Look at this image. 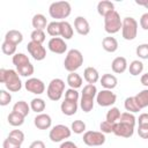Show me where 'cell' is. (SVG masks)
<instances>
[{"mask_svg":"<svg viewBox=\"0 0 148 148\" xmlns=\"http://www.w3.org/2000/svg\"><path fill=\"white\" fill-rule=\"evenodd\" d=\"M79 108L77 102L74 101H68V99H64V102H61L60 105V110L65 116H73L76 113Z\"/></svg>","mask_w":148,"mask_h":148,"instance_id":"d6986e66","label":"cell"},{"mask_svg":"<svg viewBox=\"0 0 148 148\" xmlns=\"http://www.w3.org/2000/svg\"><path fill=\"white\" fill-rule=\"evenodd\" d=\"M34 125L38 130H49L52 125V118L47 113H38L34 118Z\"/></svg>","mask_w":148,"mask_h":148,"instance_id":"2e32d148","label":"cell"},{"mask_svg":"<svg viewBox=\"0 0 148 148\" xmlns=\"http://www.w3.org/2000/svg\"><path fill=\"white\" fill-rule=\"evenodd\" d=\"M47 47L51 52L57 54H62L67 51V44L61 37H52L47 42Z\"/></svg>","mask_w":148,"mask_h":148,"instance_id":"4fadbf2b","label":"cell"},{"mask_svg":"<svg viewBox=\"0 0 148 148\" xmlns=\"http://www.w3.org/2000/svg\"><path fill=\"white\" fill-rule=\"evenodd\" d=\"M118 121H120V123H125V124H128V125H132V126L135 127L136 118H135V116H134L133 113L126 111V112H123V113L120 114V118H119Z\"/></svg>","mask_w":148,"mask_h":148,"instance_id":"8d00e7d4","label":"cell"},{"mask_svg":"<svg viewBox=\"0 0 148 148\" xmlns=\"http://www.w3.org/2000/svg\"><path fill=\"white\" fill-rule=\"evenodd\" d=\"M138 35V22L132 16H126L123 18L121 36L126 40H133Z\"/></svg>","mask_w":148,"mask_h":148,"instance_id":"52a82bcc","label":"cell"},{"mask_svg":"<svg viewBox=\"0 0 148 148\" xmlns=\"http://www.w3.org/2000/svg\"><path fill=\"white\" fill-rule=\"evenodd\" d=\"M124 106L126 109L127 112H131V113H136L139 111H141V108L139 106L136 99H135V96H131V97H127L124 102Z\"/></svg>","mask_w":148,"mask_h":148,"instance_id":"4316f807","label":"cell"},{"mask_svg":"<svg viewBox=\"0 0 148 148\" xmlns=\"http://www.w3.org/2000/svg\"><path fill=\"white\" fill-rule=\"evenodd\" d=\"M134 126L125 124V123H120L117 121L114 124V128H113V134L120 138H131L134 134Z\"/></svg>","mask_w":148,"mask_h":148,"instance_id":"5bb4252c","label":"cell"},{"mask_svg":"<svg viewBox=\"0 0 148 148\" xmlns=\"http://www.w3.org/2000/svg\"><path fill=\"white\" fill-rule=\"evenodd\" d=\"M140 27L143 30H148V12L143 13L140 17Z\"/></svg>","mask_w":148,"mask_h":148,"instance_id":"c3c4849f","label":"cell"},{"mask_svg":"<svg viewBox=\"0 0 148 148\" xmlns=\"http://www.w3.org/2000/svg\"><path fill=\"white\" fill-rule=\"evenodd\" d=\"M83 142L89 147H98L105 143V134L101 131H86L83 133Z\"/></svg>","mask_w":148,"mask_h":148,"instance_id":"9c48e42d","label":"cell"},{"mask_svg":"<svg viewBox=\"0 0 148 148\" xmlns=\"http://www.w3.org/2000/svg\"><path fill=\"white\" fill-rule=\"evenodd\" d=\"M27 50H28L29 54L35 60H37V61H42L46 57V50L43 46V44H39V43H36V42L30 40L28 43V45H27Z\"/></svg>","mask_w":148,"mask_h":148,"instance_id":"8fae6325","label":"cell"},{"mask_svg":"<svg viewBox=\"0 0 148 148\" xmlns=\"http://www.w3.org/2000/svg\"><path fill=\"white\" fill-rule=\"evenodd\" d=\"M120 110L116 106H112L108 112H106V116H105V120H108L109 123H112V124H116L119 118H120Z\"/></svg>","mask_w":148,"mask_h":148,"instance_id":"1f68e13d","label":"cell"},{"mask_svg":"<svg viewBox=\"0 0 148 148\" xmlns=\"http://www.w3.org/2000/svg\"><path fill=\"white\" fill-rule=\"evenodd\" d=\"M113 10H116L114 9V3L109 1V0H102L97 3V13L103 17H105L108 14L112 13Z\"/></svg>","mask_w":148,"mask_h":148,"instance_id":"ffe728a7","label":"cell"},{"mask_svg":"<svg viewBox=\"0 0 148 148\" xmlns=\"http://www.w3.org/2000/svg\"><path fill=\"white\" fill-rule=\"evenodd\" d=\"M59 148H79V147L72 141H64V142H61Z\"/></svg>","mask_w":148,"mask_h":148,"instance_id":"816d5d0a","label":"cell"},{"mask_svg":"<svg viewBox=\"0 0 148 148\" xmlns=\"http://www.w3.org/2000/svg\"><path fill=\"white\" fill-rule=\"evenodd\" d=\"M65 81L59 79V77H56V79H52L46 88V95L49 97V99L51 101H59L61 97H62V94L65 92Z\"/></svg>","mask_w":148,"mask_h":148,"instance_id":"8992f818","label":"cell"},{"mask_svg":"<svg viewBox=\"0 0 148 148\" xmlns=\"http://www.w3.org/2000/svg\"><path fill=\"white\" fill-rule=\"evenodd\" d=\"M74 28L81 36H86L90 32V24L84 16H76L74 20Z\"/></svg>","mask_w":148,"mask_h":148,"instance_id":"9a60e30c","label":"cell"},{"mask_svg":"<svg viewBox=\"0 0 148 148\" xmlns=\"http://www.w3.org/2000/svg\"><path fill=\"white\" fill-rule=\"evenodd\" d=\"M79 98H80V95H79V91H77L76 89L68 88V89L65 91V99L77 102V101H79Z\"/></svg>","mask_w":148,"mask_h":148,"instance_id":"7bdbcfd3","label":"cell"},{"mask_svg":"<svg viewBox=\"0 0 148 148\" xmlns=\"http://www.w3.org/2000/svg\"><path fill=\"white\" fill-rule=\"evenodd\" d=\"M0 82L5 83V87L10 92H17L22 89V81L20 74L15 69H0Z\"/></svg>","mask_w":148,"mask_h":148,"instance_id":"6da1fadb","label":"cell"},{"mask_svg":"<svg viewBox=\"0 0 148 148\" xmlns=\"http://www.w3.org/2000/svg\"><path fill=\"white\" fill-rule=\"evenodd\" d=\"M34 30H44L47 28V20L43 14H35L31 20Z\"/></svg>","mask_w":148,"mask_h":148,"instance_id":"603a6c76","label":"cell"},{"mask_svg":"<svg viewBox=\"0 0 148 148\" xmlns=\"http://www.w3.org/2000/svg\"><path fill=\"white\" fill-rule=\"evenodd\" d=\"M5 40L7 42H10L15 45H18L20 43H22L23 40V35L21 31L18 30H15V29H12V30H8L5 35Z\"/></svg>","mask_w":148,"mask_h":148,"instance_id":"cb8c5ba5","label":"cell"},{"mask_svg":"<svg viewBox=\"0 0 148 148\" xmlns=\"http://www.w3.org/2000/svg\"><path fill=\"white\" fill-rule=\"evenodd\" d=\"M45 108H46V103H45V101H44L43 98H40V97L32 98L31 102H30V109H31L34 112H36L37 114H38V113H43V111L45 110Z\"/></svg>","mask_w":148,"mask_h":148,"instance_id":"f1b7e54d","label":"cell"},{"mask_svg":"<svg viewBox=\"0 0 148 148\" xmlns=\"http://www.w3.org/2000/svg\"><path fill=\"white\" fill-rule=\"evenodd\" d=\"M135 99H136L139 106L141 108V110L143 108H147L148 106V88L141 90L140 92H138L135 95Z\"/></svg>","mask_w":148,"mask_h":148,"instance_id":"d6a6232c","label":"cell"},{"mask_svg":"<svg viewBox=\"0 0 148 148\" xmlns=\"http://www.w3.org/2000/svg\"><path fill=\"white\" fill-rule=\"evenodd\" d=\"M16 72L21 75V76H24V77H29L34 74L35 72V68H34V65L31 62L29 64H25L23 66H20V67H16Z\"/></svg>","mask_w":148,"mask_h":148,"instance_id":"836d02e7","label":"cell"},{"mask_svg":"<svg viewBox=\"0 0 148 148\" xmlns=\"http://www.w3.org/2000/svg\"><path fill=\"white\" fill-rule=\"evenodd\" d=\"M97 88L95 84H86L81 91V99H80V108L83 112L88 113L94 109L95 98L97 95Z\"/></svg>","mask_w":148,"mask_h":148,"instance_id":"7a4b0ae2","label":"cell"},{"mask_svg":"<svg viewBox=\"0 0 148 148\" xmlns=\"http://www.w3.org/2000/svg\"><path fill=\"white\" fill-rule=\"evenodd\" d=\"M24 118H25V117H23L22 114L12 111V112L8 114V117H7V120H8V124H9V125L17 127V126L23 125V123H24Z\"/></svg>","mask_w":148,"mask_h":148,"instance_id":"f546056e","label":"cell"},{"mask_svg":"<svg viewBox=\"0 0 148 148\" xmlns=\"http://www.w3.org/2000/svg\"><path fill=\"white\" fill-rule=\"evenodd\" d=\"M30 38L32 42L43 44L46 39V35H45L44 30H32V32L30 34Z\"/></svg>","mask_w":148,"mask_h":148,"instance_id":"ab89813d","label":"cell"},{"mask_svg":"<svg viewBox=\"0 0 148 148\" xmlns=\"http://www.w3.org/2000/svg\"><path fill=\"white\" fill-rule=\"evenodd\" d=\"M102 47L104 49V51L113 53L118 50V40L112 36L104 37L103 40H102Z\"/></svg>","mask_w":148,"mask_h":148,"instance_id":"7402d4cb","label":"cell"},{"mask_svg":"<svg viewBox=\"0 0 148 148\" xmlns=\"http://www.w3.org/2000/svg\"><path fill=\"white\" fill-rule=\"evenodd\" d=\"M16 46L17 45H15L10 42L3 40V43L1 44V50L6 56H14V54H16Z\"/></svg>","mask_w":148,"mask_h":148,"instance_id":"74e56055","label":"cell"},{"mask_svg":"<svg viewBox=\"0 0 148 148\" xmlns=\"http://www.w3.org/2000/svg\"><path fill=\"white\" fill-rule=\"evenodd\" d=\"M2 148H21V145L7 136L2 142Z\"/></svg>","mask_w":148,"mask_h":148,"instance_id":"bcb514c9","label":"cell"},{"mask_svg":"<svg viewBox=\"0 0 148 148\" xmlns=\"http://www.w3.org/2000/svg\"><path fill=\"white\" fill-rule=\"evenodd\" d=\"M72 13V7L68 1H56L49 7V14L56 21H65Z\"/></svg>","mask_w":148,"mask_h":148,"instance_id":"3957f363","label":"cell"},{"mask_svg":"<svg viewBox=\"0 0 148 148\" xmlns=\"http://www.w3.org/2000/svg\"><path fill=\"white\" fill-rule=\"evenodd\" d=\"M86 127H87L86 126V123L82 121V120H80V119L74 120L72 123V125H71V130L75 134H82V133H84L86 132Z\"/></svg>","mask_w":148,"mask_h":148,"instance_id":"f35d334b","label":"cell"},{"mask_svg":"<svg viewBox=\"0 0 148 148\" xmlns=\"http://www.w3.org/2000/svg\"><path fill=\"white\" fill-rule=\"evenodd\" d=\"M10 101H12L10 92H8L5 89H1L0 90V105L1 106H6V105H8L10 103Z\"/></svg>","mask_w":148,"mask_h":148,"instance_id":"ee69618b","label":"cell"},{"mask_svg":"<svg viewBox=\"0 0 148 148\" xmlns=\"http://www.w3.org/2000/svg\"><path fill=\"white\" fill-rule=\"evenodd\" d=\"M99 82H101V86H102L104 89H109V90H112V89L116 88L117 84H118L117 77H116L113 74H110V73L103 74L102 77L99 79Z\"/></svg>","mask_w":148,"mask_h":148,"instance_id":"ac0fdd59","label":"cell"},{"mask_svg":"<svg viewBox=\"0 0 148 148\" xmlns=\"http://www.w3.org/2000/svg\"><path fill=\"white\" fill-rule=\"evenodd\" d=\"M136 121H138V125L148 126V113H141Z\"/></svg>","mask_w":148,"mask_h":148,"instance_id":"681fc988","label":"cell"},{"mask_svg":"<svg viewBox=\"0 0 148 148\" xmlns=\"http://www.w3.org/2000/svg\"><path fill=\"white\" fill-rule=\"evenodd\" d=\"M111 68L116 74H123L127 68L128 64L125 57H116L111 62Z\"/></svg>","mask_w":148,"mask_h":148,"instance_id":"e0dca14e","label":"cell"},{"mask_svg":"<svg viewBox=\"0 0 148 148\" xmlns=\"http://www.w3.org/2000/svg\"><path fill=\"white\" fill-rule=\"evenodd\" d=\"M140 81H141V83H142L145 87H147V88H148V73L142 74V75H141Z\"/></svg>","mask_w":148,"mask_h":148,"instance_id":"f5cc1de1","label":"cell"},{"mask_svg":"<svg viewBox=\"0 0 148 148\" xmlns=\"http://www.w3.org/2000/svg\"><path fill=\"white\" fill-rule=\"evenodd\" d=\"M46 32L52 37H59L60 36V22L59 21H52L47 24Z\"/></svg>","mask_w":148,"mask_h":148,"instance_id":"e575fe53","label":"cell"},{"mask_svg":"<svg viewBox=\"0 0 148 148\" xmlns=\"http://www.w3.org/2000/svg\"><path fill=\"white\" fill-rule=\"evenodd\" d=\"M30 104H28L25 101H18L13 105V111L22 114L23 117H27L30 112Z\"/></svg>","mask_w":148,"mask_h":148,"instance_id":"83f0119b","label":"cell"},{"mask_svg":"<svg viewBox=\"0 0 148 148\" xmlns=\"http://www.w3.org/2000/svg\"><path fill=\"white\" fill-rule=\"evenodd\" d=\"M117 101V95L109 89H102L96 95V102L102 108L112 106Z\"/></svg>","mask_w":148,"mask_h":148,"instance_id":"30bf717a","label":"cell"},{"mask_svg":"<svg viewBox=\"0 0 148 148\" xmlns=\"http://www.w3.org/2000/svg\"><path fill=\"white\" fill-rule=\"evenodd\" d=\"M82 64H83V56L80 50L72 49L67 52L64 60V67L66 71H68L69 73L75 72L82 66Z\"/></svg>","mask_w":148,"mask_h":148,"instance_id":"277c9868","label":"cell"},{"mask_svg":"<svg viewBox=\"0 0 148 148\" xmlns=\"http://www.w3.org/2000/svg\"><path fill=\"white\" fill-rule=\"evenodd\" d=\"M128 72L133 76L141 74L143 72V62L141 60H133L128 66Z\"/></svg>","mask_w":148,"mask_h":148,"instance_id":"4dcf8cb0","label":"cell"},{"mask_svg":"<svg viewBox=\"0 0 148 148\" xmlns=\"http://www.w3.org/2000/svg\"><path fill=\"white\" fill-rule=\"evenodd\" d=\"M13 64L15 65V67H20V66H23L25 64H29L30 60H29V57L24 53H16L13 56V59H12Z\"/></svg>","mask_w":148,"mask_h":148,"instance_id":"d590c367","label":"cell"},{"mask_svg":"<svg viewBox=\"0 0 148 148\" xmlns=\"http://www.w3.org/2000/svg\"><path fill=\"white\" fill-rule=\"evenodd\" d=\"M74 30L68 21H60V36L62 39H71L73 37Z\"/></svg>","mask_w":148,"mask_h":148,"instance_id":"484cf974","label":"cell"},{"mask_svg":"<svg viewBox=\"0 0 148 148\" xmlns=\"http://www.w3.org/2000/svg\"><path fill=\"white\" fill-rule=\"evenodd\" d=\"M29 148H45V143L42 140H35L30 143Z\"/></svg>","mask_w":148,"mask_h":148,"instance_id":"f907efd6","label":"cell"},{"mask_svg":"<svg viewBox=\"0 0 148 148\" xmlns=\"http://www.w3.org/2000/svg\"><path fill=\"white\" fill-rule=\"evenodd\" d=\"M83 79L89 84H95L97 81H99V73L95 67H87L83 71Z\"/></svg>","mask_w":148,"mask_h":148,"instance_id":"44dd1931","label":"cell"},{"mask_svg":"<svg viewBox=\"0 0 148 148\" xmlns=\"http://www.w3.org/2000/svg\"><path fill=\"white\" fill-rule=\"evenodd\" d=\"M121 27H123V20L120 18V15L117 10H113L112 13L108 14L104 17V30L108 34L110 35L117 34L121 30Z\"/></svg>","mask_w":148,"mask_h":148,"instance_id":"5b68a950","label":"cell"},{"mask_svg":"<svg viewBox=\"0 0 148 148\" xmlns=\"http://www.w3.org/2000/svg\"><path fill=\"white\" fill-rule=\"evenodd\" d=\"M135 53L140 59H148V44L143 43L136 46Z\"/></svg>","mask_w":148,"mask_h":148,"instance_id":"b9f144b4","label":"cell"},{"mask_svg":"<svg viewBox=\"0 0 148 148\" xmlns=\"http://www.w3.org/2000/svg\"><path fill=\"white\" fill-rule=\"evenodd\" d=\"M138 134L142 139H148V126L138 125Z\"/></svg>","mask_w":148,"mask_h":148,"instance_id":"7dc6e473","label":"cell"},{"mask_svg":"<svg viewBox=\"0 0 148 148\" xmlns=\"http://www.w3.org/2000/svg\"><path fill=\"white\" fill-rule=\"evenodd\" d=\"M67 84L69 86V88H73V89H79L82 87V77L80 74H77L76 72H72L67 75Z\"/></svg>","mask_w":148,"mask_h":148,"instance_id":"d4e9b609","label":"cell"},{"mask_svg":"<svg viewBox=\"0 0 148 148\" xmlns=\"http://www.w3.org/2000/svg\"><path fill=\"white\" fill-rule=\"evenodd\" d=\"M113 128H114V124L109 123L108 120H104L99 124V130L102 133L108 134V133H113Z\"/></svg>","mask_w":148,"mask_h":148,"instance_id":"f6af8a7d","label":"cell"},{"mask_svg":"<svg viewBox=\"0 0 148 148\" xmlns=\"http://www.w3.org/2000/svg\"><path fill=\"white\" fill-rule=\"evenodd\" d=\"M24 88L35 95H42L45 91V83L37 77H29L24 82Z\"/></svg>","mask_w":148,"mask_h":148,"instance_id":"7c38bea8","label":"cell"},{"mask_svg":"<svg viewBox=\"0 0 148 148\" xmlns=\"http://www.w3.org/2000/svg\"><path fill=\"white\" fill-rule=\"evenodd\" d=\"M135 3L139 6H143L145 8L148 9V0H135Z\"/></svg>","mask_w":148,"mask_h":148,"instance_id":"db71d44e","label":"cell"},{"mask_svg":"<svg viewBox=\"0 0 148 148\" xmlns=\"http://www.w3.org/2000/svg\"><path fill=\"white\" fill-rule=\"evenodd\" d=\"M72 134V130L69 127H67L66 125L59 124L53 126L50 130L49 133V138L52 142H64L66 141V139H68Z\"/></svg>","mask_w":148,"mask_h":148,"instance_id":"ba28073f","label":"cell"},{"mask_svg":"<svg viewBox=\"0 0 148 148\" xmlns=\"http://www.w3.org/2000/svg\"><path fill=\"white\" fill-rule=\"evenodd\" d=\"M8 138H10V139L14 140L15 142L22 145L23 141H24V133H23L21 130H13V131L9 132Z\"/></svg>","mask_w":148,"mask_h":148,"instance_id":"60d3db41","label":"cell"}]
</instances>
